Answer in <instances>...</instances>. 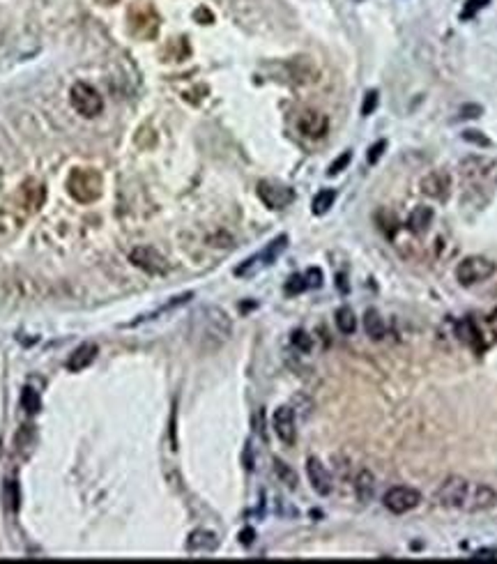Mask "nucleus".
Masks as SVG:
<instances>
[{
    "label": "nucleus",
    "instance_id": "f257e3e1",
    "mask_svg": "<svg viewBox=\"0 0 497 564\" xmlns=\"http://www.w3.org/2000/svg\"><path fill=\"white\" fill-rule=\"evenodd\" d=\"M233 332L230 318L219 307H203L191 320V341L203 353H217Z\"/></svg>",
    "mask_w": 497,
    "mask_h": 564
},
{
    "label": "nucleus",
    "instance_id": "f03ea898",
    "mask_svg": "<svg viewBox=\"0 0 497 564\" xmlns=\"http://www.w3.org/2000/svg\"><path fill=\"white\" fill-rule=\"evenodd\" d=\"M67 191L79 203H95L104 193V178L95 169H74L67 178Z\"/></svg>",
    "mask_w": 497,
    "mask_h": 564
},
{
    "label": "nucleus",
    "instance_id": "7ed1b4c3",
    "mask_svg": "<svg viewBox=\"0 0 497 564\" xmlns=\"http://www.w3.org/2000/svg\"><path fill=\"white\" fill-rule=\"evenodd\" d=\"M497 272L495 260L486 258V256H467L458 262L456 267V279L461 286H476L488 281Z\"/></svg>",
    "mask_w": 497,
    "mask_h": 564
},
{
    "label": "nucleus",
    "instance_id": "20e7f679",
    "mask_svg": "<svg viewBox=\"0 0 497 564\" xmlns=\"http://www.w3.org/2000/svg\"><path fill=\"white\" fill-rule=\"evenodd\" d=\"M129 28L141 40H152L159 33V14L148 0H136L129 9Z\"/></svg>",
    "mask_w": 497,
    "mask_h": 564
},
{
    "label": "nucleus",
    "instance_id": "39448f33",
    "mask_svg": "<svg viewBox=\"0 0 497 564\" xmlns=\"http://www.w3.org/2000/svg\"><path fill=\"white\" fill-rule=\"evenodd\" d=\"M467 493H470V481L465 477H447L440 489L435 491L433 500L437 507L442 509H463L465 507V500H467Z\"/></svg>",
    "mask_w": 497,
    "mask_h": 564
},
{
    "label": "nucleus",
    "instance_id": "423d86ee",
    "mask_svg": "<svg viewBox=\"0 0 497 564\" xmlns=\"http://www.w3.org/2000/svg\"><path fill=\"white\" fill-rule=\"evenodd\" d=\"M70 102L74 106V111L83 115V118H97L104 109V100L102 95L95 90L92 85L87 83H74L70 90Z\"/></svg>",
    "mask_w": 497,
    "mask_h": 564
},
{
    "label": "nucleus",
    "instance_id": "0eeeda50",
    "mask_svg": "<svg viewBox=\"0 0 497 564\" xmlns=\"http://www.w3.org/2000/svg\"><path fill=\"white\" fill-rule=\"evenodd\" d=\"M286 247H288V235H279L277 240H272L269 245L260 251V254L251 256V258H247L245 262H242V265L235 270V275H237V277H249V275H256L258 270H262V267L272 265V262H274V260H277L281 254H284Z\"/></svg>",
    "mask_w": 497,
    "mask_h": 564
},
{
    "label": "nucleus",
    "instance_id": "6e6552de",
    "mask_svg": "<svg viewBox=\"0 0 497 564\" xmlns=\"http://www.w3.org/2000/svg\"><path fill=\"white\" fill-rule=\"evenodd\" d=\"M383 504L392 514H407L422 504V493L412 486H394L385 493Z\"/></svg>",
    "mask_w": 497,
    "mask_h": 564
},
{
    "label": "nucleus",
    "instance_id": "1a4fd4ad",
    "mask_svg": "<svg viewBox=\"0 0 497 564\" xmlns=\"http://www.w3.org/2000/svg\"><path fill=\"white\" fill-rule=\"evenodd\" d=\"M258 196L269 210H284L290 206L292 201H295V191L281 182L262 180V182H258Z\"/></svg>",
    "mask_w": 497,
    "mask_h": 564
},
{
    "label": "nucleus",
    "instance_id": "9d476101",
    "mask_svg": "<svg viewBox=\"0 0 497 564\" xmlns=\"http://www.w3.org/2000/svg\"><path fill=\"white\" fill-rule=\"evenodd\" d=\"M297 132L311 141H320L325 139L329 132V118L323 111L316 109H306L297 115Z\"/></svg>",
    "mask_w": 497,
    "mask_h": 564
},
{
    "label": "nucleus",
    "instance_id": "9b49d317",
    "mask_svg": "<svg viewBox=\"0 0 497 564\" xmlns=\"http://www.w3.org/2000/svg\"><path fill=\"white\" fill-rule=\"evenodd\" d=\"M129 260H132V265H136L143 272H148V275H166V272H169V262H166V258L152 247L132 249Z\"/></svg>",
    "mask_w": 497,
    "mask_h": 564
},
{
    "label": "nucleus",
    "instance_id": "f8f14e48",
    "mask_svg": "<svg viewBox=\"0 0 497 564\" xmlns=\"http://www.w3.org/2000/svg\"><path fill=\"white\" fill-rule=\"evenodd\" d=\"M272 426H274L277 437L284 445H295L297 440V426H295V410L290 405H281L272 415Z\"/></svg>",
    "mask_w": 497,
    "mask_h": 564
},
{
    "label": "nucleus",
    "instance_id": "ddd939ff",
    "mask_svg": "<svg viewBox=\"0 0 497 564\" xmlns=\"http://www.w3.org/2000/svg\"><path fill=\"white\" fill-rule=\"evenodd\" d=\"M495 504H497V491L495 489H491V486H486V484H470V493H467L463 511L479 514V511L493 509Z\"/></svg>",
    "mask_w": 497,
    "mask_h": 564
},
{
    "label": "nucleus",
    "instance_id": "4468645a",
    "mask_svg": "<svg viewBox=\"0 0 497 564\" xmlns=\"http://www.w3.org/2000/svg\"><path fill=\"white\" fill-rule=\"evenodd\" d=\"M449 189H451V178L447 171H433V173L424 175L422 182H419V191L435 201H447Z\"/></svg>",
    "mask_w": 497,
    "mask_h": 564
},
{
    "label": "nucleus",
    "instance_id": "2eb2a0df",
    "mask_svg": "<svg viewBox=\"0 0 497 564\" xmlns=\"http://www.w3.org/2000/svg\"><path fill=\"white\" fill-rule=\"evenodd\" d=\"M306 474H309V481H311V486H314V491L318 495H329L331 493V474L327 472L323 461L316 459V456H309V459H306Z\"/></svg>",
    "mask_w": 497,
    "mask_h": 564
},
{
    "label": "nucleus",
    "instance_id": "dca6fc26",
    "mask_svg": "<svg viewBox=\"0 0 497 564\" xmlns=\"http://www.w3.org/2000/svg\"><path fill=\"white\" fill-rule=\"evenodd\" d=\"M493 166L495 161L493 159H486V157H467L461 161V175L465 180L470 182H483L488 175L493 173Z\"/></svg>",
    "mask_w": 497,
    "mask_h": 564
},
{
    "label": "nucleus",
    "instance_id": "f3484780",
    "mask_svg": "<svg viewBox=\"0 0 497 564\" xmlns=\"http://www.w3.org/2000/svg\"><path fill=\"white\" fill-rule=\"evenodd\" d=\"M217 546H219L217 534L210 530H193L187 539L189 553H212V550H217Z\"/></svg>",
    "mask_w": 497,
    "mask_h": 564
},
{
    "label": "nucleus",
    "instance_id": "a211bd4d",
    "mask_svg": "<svg viewBox=\"0 0 497 564\" xmlns=\"http://www.w3.org/2000/svg\"><path fill=\"white\" fill-rule=\"evenodd\" d=\"M95 357H97V346L95 344H81L70 355V359H67V368L74 371V373H79V371H83V368H87L95 362Z\"/></svg>",
    "mask_w": 497,
    "mask_h": 564
},
{
    "label": "nucleus",
    "instance_id": "6ab92c4d",
    "mask_svg": "<svg viewBox=\"0 0 497 564\" xmlns=\"http://www.w3.org/2000/svg\"><path fill=\"white\" fill-rule=\"evenodd\" d=\"M44 196H46V189H44V184L40 182H33V180H28L23 184V189H21V201H23V206L28 212H37L42 206H44Z\"/></svg>",
    "mask_w": 497,
    "mask_h": 564
},
{
    "label": "nucleus",
    "instance_id": "aec40b11",
    "mask_svg": "<svg viewBox=\"0 0 497 564\" xmlns=\"http://www.w3.org/2000/svg\"><path fill=\"white\" fill-rule=\"evenodd\" d=\"M433 217H435L433 208L419 206V208L412 210L410 219H407V228H410V230L415 233V235H424V233H428V228H431Z\"/></svg>",
    "mask_w": 497,
    "mask_h": 564
},
{
    "label": "nucleus",
    "instance_id": "412c9836",
    "mask_svg": "<svg viewBox=\"0 0 497 564\" xmlns=\"http://www.w3.org/2000/svg\"><path fill=\"white\" fill-rule=\"evenodd\" d=\"M373 491H375V477L371 474V470H362L355 477V495L357 500L366 504L368 500L373 498Z\"/></svg>",
    "mask_w": 497,
    "mask_h": 564
},
{
    "label": "nucleus",
    "instance_id": "4be33fe9",
    "mask_svg": "<svg viewBox=\"0 0 497 564\" xmlns=\"http://www.w3.org/2000/svg\"><path fill=\"white\" fill-rule=\"evenodd\" d=\"M364 329H366V334L373 339V341H383V339H385L387 325H385L383 316H380L375 309H368L364 314Z\"/></svg>",
    "mask_w": 497,
    "mask_h": 564
},
{
    "label": "nucleus",
    "instance_id": "5701e85b",
    "mask_svg": "<svg viewBox=\"0 0 497 564\" xmlns=\"http://www.w3.org/2000/svg\"><path fill=\"white\" fill-rule=\"evenodd\" d=\"M334 320H336V327H338L343 334H355V329H357V318H355L353 309H350V307H341V309L336 311Z\"/></svg>",
    "mask_w": 497,
    "mask_h": 564
},
{
    "label": "nucleus",
    "instance_id": "b1692460",
    "mask_svg": "<svg viewBox=\"0 0 497 564\" xmlns=\"http://www.w3.org/2000/svg\"><path fill=\"white\" fill-rule=\"evenodd\" d=\"M334 201H336V191L334 189H323V191L316 193L311 210H314V215H327V212L331 210V206H334Z\"/></svg>",
    "mask_w": 497,
    "mask_h": 564
},
{
    "label": "nucleus",
    "instance_id": "393cba45",
    "mask_svg": "<svg viewBox=\"0 0 497 564\" xmlns=\"http://www.w3.org/2000/svg\"><path fill=\"white\" fill-rule=\"evenodd\" d=\"M458 332H461V339H463V341L472 344L474 348H479V339H481V334H479V329H476V325H474V320H472V318H465L463 323H461V329H458Z\"/></svg>",
    "mask_w": 497,
    "mask_h": 564
},
{
    "label": "nucleus",
    "instance_id": "a878e982",
    "mask_svg": "<svg viewBox=\"0 0 497 564\" xmlns=\"http://www.w3.org/2000/svg\"><path fill=\"white\" fill-rule=\"evenodd\" d=\"M21 405H23V410L26 413H40V408H42V401H40V394H37L33 387H26L23 394H21Z\"/></svg>",
    "mask_w": 497,
    "mask_h": 564
},
{
    "label": "nucleus",
    "instance_id": "bb28decb",
    "mask_svg": "<svg viewBox=\"0 0 497 564\" xmlns=\"http://www.w3.org/2000/svg\"><path fill=\"white\" fill-rule=\"evenodd\" d=\"M274 470H277V474L281 477V481H284L286 486H290V489H295V486H297V477H295V472H292L284 461L277 459L274 461Z\"/></svg>",
    "mask_w": 497,
    "mask_h": 564
},
{
    "label": "nucleus",
    "instance_id": "cd10ccee",
    "mask_svg": "<svg viewBox=\"0 0 497 564\" xmlns=\"http://www.w3.org/2000/svg\"><path fill=\"white\" fill-rule=\"evenodd\" d=\"M488 3H491V0H467L465 7H463V12H461V21H470V18L476 16L479 9H483Z\"/></svg>",
    "mask_w": 497,
    "mask_h": 564
},
{
    "label": "nucleus",
    "instance_id": "c85d7f7f",
    "mask_svg": "<svg viewBox=\"0 0 497 564\" xmlns=\"http://www.w3.org/2000/svg\"><path fill=\"white\" fill-rule=\"evenodd\" d=\"M290 341H292V346H295L299 353H309L311 350V336L304 332V329H295V332H292V336H290Z\"/></svg>",
    "mask_w": 497,
    "mask_h": 564
},
{
    "label": "nucleus",
    "instance_id": "c756f323",
    "mask_svg": "<svg viewBox=\"0 0 497 564\" xmlns=\"http://www.w3.org/2000/svg\"><path fill=\"white\" fill-rule=\"evenodd\" d=\"M309 286H306V279L301 277V275H292L288 281H286V293L288 295H299V293H304Z\"/></svg>",
    "mask_w": 497,
    "mask_h": 564
},
{
    "label": "nucleus",
    "instance_id": "7c9ffc66",
    "mask_svg": "<svg viewBox=\"0 0 497 564\" xmlns=\"http://www.w3.org/2000/svg\"><path fill=\"white\" fill-rule=\"evenodd\" d=\"M350 159H353V150H346L343 154H341V157H336L334 161H331V166H329V171H327V175H338L341 171H343L348 164H350Z\"/></svg>",
    "mask_w": 497,
    "mask_h": 564
},
{
    "label": "nucleus",
    "instance_id": "2f4dec72",
    "mask_svg": "<svg viewBox=\"0 0 497 564\" xmlns=\"http://www.w3.org/2000/svg\"><path fill=\"white\" fill-rule=\"evenodd\" d=\"M385 148H387V141H378V143H373L371 148H368V154H366L368 164H378V159L385 154Z\"/></svg>",
    "mask_w": 497,
    "mask_h": 564
},
{
    "label": "nucleus",
    "instance_id": "473e14b6",
    "mask_svg": "<svg viewBox=\"0 0 497 564\" xmlns=\"http://www.w3.org/2000/svg\"><path fill=\"white\" fill-rule=\"evenodd\" d=\"M375 106H378V90H368L362 104V115H371L375 111Z\"/></svg>",
    "mask_w": 497,
    "mask_h": 564
},
{
    "label": "nucleus",
    "instance_id": "72a5a7b5",
    "mask_svg": "<svg viewBox=\"0 0 497 564\" xmlns=\"http://www.w3.org/2000/svg\"><path fill=\"white\" fill-rule=\"evenodd\" d=\"M304 279H306L309 288H320V286H323V272H320L318 267H311Z\"/></svg>",
    "mask_w": 497,
    "mask_h": 564
},
{
    "label": "nucleus",
    "instance_id": "f704fd0d",
    "mask_svg": "<svg viewBox=\"0 0 497 564\" xmlns=\"http://www.w3.org/2000/svg\"><path fill=\"white\" fill-rule=\"evenodd\" d=\"M463 139L465 141H472V143H476V145H491V141L486 139L483 134H479L476 129H470V132H463Z\"/></svg>",
    "mask_w": 497,
    "mask_h": 564
},
{
    "label": "nucleus",
    "instance_id": "c9c22d12",
    "mask_svg": "<svg viewBox=\"0 0 497 564\" xmlns=\"http://www.w3.org/2000/svg\"><path fill=\"white\" fill-rule=\"evenodd\" d=\"M479 115H481V106H476V104L463 106L461 109V118H479Z\"/></svg>",
    "mask_w": 497,
    "mask_h": 564
},
{
    "label": "nucleus",
    "instance_id": "e433bc0d",
    "mask_svg": "<svg viewBox=\"0 0 497 564\" xmlns=\"http://www.w3.org/2000/svg\"><path fill=\"white\" fill-rule=\"evenodd\" d=\"M472 560H497V550L495 548H481V550H476Z\"/></svg>",
    "mask_w": 497,
    "mask_h": 564
},
{
    "label": "nucleus",
    "instance_id": "4c0bfd02",
    "mask_svg": "<svg viewBox=\"0 0 497 564\" xmlns=\"http://www.w3.org/2000/svg\"><path fill=\"white\" fill-rule=\"evenodd\" d=\"M253 537H256V532H253L251 528H247V530H242V532H240V541L245 543V546L253 543Z\"/></svg>",
    "mask_w": 497,
    "mask_h": 564
},
{
    "label": "nucleus",
    "instance_id": "58836bf2",
    "mask_svg": "<svg viewBox=\"0 0 497 564\" xmlns=\"http://www.w3.org/2000/svg\"><path fill=\"white\" fill-rule=\"evenodd\" d=\"M100 3H104V5H115V3H120V0H100Z\"/></svg>",
    "mask_w": 497,
    "mask_h": 564
}]
</instances>
